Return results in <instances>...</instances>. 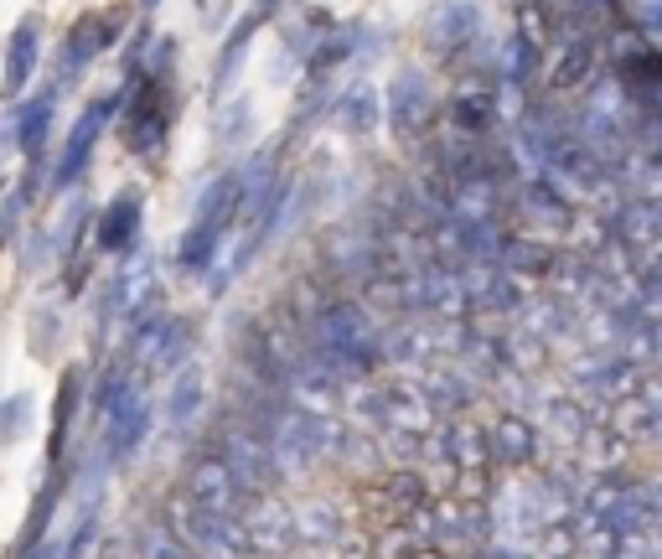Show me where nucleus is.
Here are the masks:
<instances>
[{
  "label": "nucleus",
  "instance_id": "nucleus-6",
  "mask_svg": "<svg viewBox=\"0 0 662 559\" xmlns=\"http://www.w3.org/2000/svg\"><path fill=\"white\" fill-rule=\"evenodd\" d=\"M192 498L202 502V513H228V502H233V477H228V467H197L192 477Z\"/></svg>",
  "mask_w": 662,
  "mask_h": 559
},
{
  "label": "nucleus",
  "instance_id": "nucleus-8",
  "mask_svg": "<svg viewBox=\"0 0 662 559\" xmlns=\"http://www.w3.org/2000/svg\"><path fill=\"white\" fill-rule=\"evenodd\" d=\"M146 555H151V559H177L181 549L171 545V539H161V533H151V539H146Z\"/></svg>",
  "mask_w": 662,
  "mask_h": 559
},
{
  "label": "nucleus",
  "instance_id": "nucleus-3",
  "mask_svg": "<svg viewBox=\"0 0 662 559\" xmlns=\"http://www.w3.org/2000/svg\"><path fill=\"white\" fill-rule=\"evenodd\" d=\"M202 383H208L202 368H181V373L171 378V389H165V425H171V430H187V425L197 420V409L208 399Z\"/></svg>",
  "mask_w": 662,
  "mask_h": 559
},
{
  "label": "nucleus",
  "instance_id": "nucleus-1",
  "mask_svg": "<svg viewBox=\"0 0 662 559\" xmlns=\"http://www.w3.org/2000/svg\"><path fill=\"white\" fill-rule=\"evenodd\" d=\"M104 409H109V446H114V456H130L146 440V430H151V409H146V399H140V389L130 378L109 383Z\"/></svg>",
  "mask_w": 662,
  "mask_h": 559
},
{
  "label": "nucleus",
  "instance_id": "nucleus-5",
  "mask_svg": "<svg viewBox=\"0 0 662 559\" xmlns=\"http://www.w3.org/2000/svg\"><path fill=\"white\" fill-rule=\"evenodd\" d=\"M31 68H37V27H31V21H21V27H16V37H11V52H6V89H11V93L27 89Z\"/></svg>",
  "mask_w": 662,
  "mask_h": 559
},
{
  "label": "nucleus",
  "instance_id": "nucleus-7",
  "mask_svg": "<svg viewBox=\"0 0 662 559\" xmlns=\"http://www.w3.org/2000/svg\"><path fill=\"white\" fill-rule=\"evenodd\" d=\"M47 120H52V93H42V99L21 114V146H27V156H37V140L47 136Z\"/></svg>",
  "mask_w": 662,
  "mask_h": 559
},
{
  "label": "nucleus",
  "instance_id": "nucleus-2",
  "mask_svg": "<svg viewBox=\"0 0 662 559\" xmlns=\"http://www.w3.org/2000/svg\"><path fill=\"white\" fill-rule=\"evenodd\" d=\"M104 120H109V99H99V104H93L89 114L73 124L68 151H62V161H58V187H73L78 171L89 167V156H93V146H99V130H104Z\"/></svg>",
  "mask_w": 662,
  "mask_h": 559
},
{
  "label": "nucleus",
  "instance_id": "nucleus-4",
  "mask_svg": "<svg viewBox=\"0 0 662 559\" xmlns=\"http://www.w3.org/2000/svg\"><path fill=\"white\" fill-rule=\"evenodd\" d=\"M140 228V197H114L104 212V228H99V249L104 254H120V249H130V239H136Z\"/></svg>",
  "mask_w": 662,
  "mask_h": 559
}]
</instances>
